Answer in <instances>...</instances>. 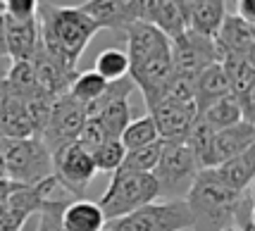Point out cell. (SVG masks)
Returning <instances> with one entry per match:
<instances>
[{"instance_id":"obj_13","label":"cell","mask_w":255,"mask_h":231,"mask_svg":"<svg viewBox=\"0 0 255 231\" xmlns=\"http://www.w3.org/2000/svg\"><path fill=\"white\" fill-rule=\"evenodd\" d=\"M5 22V45H7V57L12 62H29L38 45H41V33H38V19H10L2 14Z\"/></svg>"},{"instance_id":"obj_18","label":"cell","mask_w":255,"mask_h":231,"mask_svg":"<svg viewBox=\"0 0 255 231\" xmlns=\"http://www.w3.org/2000/svg\"><path fill=\"white\" fill-rule=\"evenodd\" d=\"M189 29L203 36H215L217 26L227 14L224 0H184Z\"/></svg>"},{"instance_id":"obj_29","label":"cell","mask_w":255,"mask_h":231,"mask_svg":"<svg viewBox=\"0 0 255 231\" xmlns=\"http://www.w3.org/2000/svg\"><path fill=\"white\" fill-rule=\"evenodd\" d=\"M65 205L67 200H45L43 208L38 210V217H36V231H65L62 229V210H65Z\"/></svg>"},{"instance_id":"obj_34","label":"cell","mask_w":255,"mask_h":231,"mask_svg":"<svg viewBox=\"0 0 255 231\" xmlns=\"http://www.w3.org/2000/svg\"><path fill=\"white\" fill-rule=\"evenodd\" d=\"M5 181H10V179H7V167H5V160H2V155H0V184H5Z\"/></svg>"},{"instance_id":"obj_7","label":"cell","mask_w":255,"mask_h":231,"mask_svg":"<svg viewBox=\"0 0 255 231\" xmlns=\"http://www.w3.org/2000/svg\"><path fill=\"white\" fill-rule=\"evenodd\" d=\"M169 55H172V74L189 81H196L205 67L222 60L212 36H203L191 29L169 41Z\"/></svg>"},{"instance_id":"obj_36","label":"cell","mask_w":255,"mask_h":231,"mask_svg":"<svg viewBox=\"0 0 255 231\" xmlns=\"http://www.w3.org/2000/svg\"><path fill=\"white\" fill-rule=\"evenodd\" d=\"M222 231H239V229H234V227H227V229H222Z\"/></svg>"},{"instance_id":"obj_14","label":"cell","mask_w":255,"mask_h":231,"mask_svg":"<svg viewBox=\"0 0 255 231\" xmlns=\"http://www.w3.org/2000/svg\"><path fill=\"white\" fill-rule=\"evenodd\" d=\"M29 62H31V67H33L38 88H41L43 93H48V96H53V98L67 93V88H69L72 79L77 74V69H67L65 65H60L57 60H53V57L45 53L41 45H38L36 55H33Z\"/></svg>"},{"instance_id":"obj_33","label":"cell","mask_w":255,"mask_h":231,"mask_svg":"<svg viewBox=\"0 0 255 231\" xmlns=\"http://www.w3.org/2000/svg\"><path fill=\"white\" fill-rule=\"evenodd\" d=\"M0 57H7V45H5V22H2V12H0Z\"/></svg>"},{"instance_id":"obj_4","label":"cell","mask_w":255,"mask_h":231,"mask_svg":"<svg viewBox=\"0 0 255 231\" xmlns=\"http://www.w3.org/2000/svg\"><path fill=\"white\" fill-rule=\"evenodd\" d=\"M153 200H160L153 174H136V172L117 169V172H112L105 193L96 203L103 210L105 222H110L129 215L133 210L143 208V205L153 203Z\"/></svg>"},{"instance_id":"obj_30","label":"cell","mask_w":255,"mask_h":231,"mask_svg":"<svg viewBox=\"0 0 255 231\" xmlns=\"http://www.w3.org/2000/svg\"><path fill=\"white\" fill-rule=\"evenodd\" d=\"M38 0H2V14L10 19H33Z\"/></svg>"},{"instance_id":"obj_32","label":"cell","mask_w":255,"mask_h":231,"mask_svg":"<svg viewBox=\"0 0 255 231\" xmlns=\"http://www.w3.org/2000/svg\"><path fill=\"white\" fill-rule=\"evenodd\" d=\"M236 17H241L248 24H255V0H236Z\"/></svg>"},{"instance_id":"obj_1","label":"cell","mask_w":255,"mask_h":231,"mask_svg":"<svg viewBox=\"0 0 255 231\" xmlns=\"http://www.w3.org/2000/svg\"><path fill=\"white\" fill-rule=\"evenodd\" d=\"M38 33L41 48L67 69H77L91 38L100 31L96 22L79 10V5H53L38 2Z\"/></svg>"},{"instance_id":"obj_22","label":"cell","mask_w":255,"mask_h":231,"mask_svg":"<svg viewBox=\"0 0 255 231\" xmlns=\"http://www.w3.org/2000/svg\"><path fill=\"white\" fill-rule=\"evenodd\" d=\"M198 117L210 126L212 131H220V129H227V126H234V124L244 121L241 108H239V103L232 96H224L217 103H212L210 108H205Z\"/></svg>"},{"instance_id":"obj_20","label":"cell","mask_w":255,"mask_h":231,"mask_svg":"<svg viewBox=\"0 0 255 231\" xmlns=\"http://www.w3.org/2000/svg\"><path fill=\"white\" fill-rule=\"evenodd\" d=\"M0 136L5 138H29L36 136L24 110V100L12 96H0Z\"/></svg>"},{"instance_id":"obj_9","label":"cell","mask_w":255,"mask_h":231,"mask_svg":"<svg viewBox=\"0 0 255 231\" xmlns=\"http://www.w3.org/2000/svg\"><path fill=\"white\" fill-rule=\"evenodd\" d=\"M86 121V110L84 105L77 103L69 93H62L57 96L55 103H53V112L48 117V124H45L43 133L38 136L45 143V148L50 150V155L55 153L57 148L77 141L79 131Z\"/></svg>"},{"instance_id":"obj_31","label":"cell","mask_w":255,"mask_h":231,"mask_svg":"<svg viewBox=\"0 0 255 231\" xmlns=\"http://www.w3.org/2000/svg\"><path fill=\"white\" fill-rule=\"evenodd\" d=\"M157 2H160V0H129V19H131V22L153 24Z\"/></svg>"},{"instance_id":"obj_37","label":"cell","mask_w":255,"mask_h":231,"mask_svg":"<svg viewBox=\"0 0 255 231\" xmlns=\"http://www.w3.org/2000/svg\"><path fill=\"white\" fill-rule=\"evenodd\" d=\"M0 12H2V7H0Z\"/></svg>"},{"instance_id":"obj_3","label":"cell","mask_w":255,"mask_h":231,"mask_svg":"<svg viewBox=\"0 0 255 231\" xmlns=\"http://www.w3.org/2000/svg\"><path fill=\"white\" fill-rule=\"evenodd\" d=\"M0 155L7 167V179L19 186H36L53 176V155L38 136L5 138L0 136Z\"/></svg>"},{"instance_id":"obj_16","label":"cell","mask_w":255,"mask_h":231,"mask_svg":"<svg viewBox=\"0 0 255 231\" xmlns=\"http://www.w3.org/2000/svg\"><path fill=\"white\" fill-rule=\"evenodd\" d=\"M212 169L217 172L220 181H222L229 191H234V193H241V191H246V188H253L255 145L253 148H248V150H244L241 155H236V157H229L227 162L212 167Z\"/></svg>"},{"instance_id":"obj_19","label":"cell","mask_w":255,"mask_h":231,"mask_svg":"<svg viewBox=\"0 0 255 231\" xmlns=\"http://www.w3.org/2000/svg\"><path fill=\"white\" fill-rule=\"evenodd\" d=\"M62 229L65 231H103L105 217L98 203L93 200H72L62 210Z\"/></svg>"},{"instance_id":"obj_6","label":"cell","mask_w":255,"mask_h":231,"mask_svg":"<svg viewBox=\"0 0 255 231\" xmlns=\"http://www.w3.org/2000/svg\"><path fill=\"white\" fill-rule=\"evenodd\" d=\"M191 212L186 200H153L124 217L105 222L103 231H186Z\"/></svg>"},{"instance_id":"obj_24","label":"cell","mask_w":255,"mask_h":231,"mask_svg":"<svg viewBox=\"0 0 255 231\" xmlns=\"http://www.w3.org/2000/svg\"><path fill=\"white\" fill-rule=\"evenodd\" d=\"M93 119H98V124L105 129V133L110 138H120L124 131V126L133 119L131 117V105H129V98H120L110 103L105 110H100Z\"/></svg>"},{"instance_id":"obj_26","label":"cell","mask_w":255,"mask_h":231,"mask_svg":"<svg viewBox=\"0 0 255 231\" xmlns=\"http://www.w3.org/2000/svg\"><path fill=\"white\" fill-rule=\"evenodd\" d=\"M162 153V141H155L150 145H141V148H133L124 153V160L120 169L124 172H136V174H153L157 160Z\"/></svg>"},{"instance_id":"obj_15","label":"cell","mask_w":255,"mask_h":231,"mask_svg":"<svg viewBox=\"0 0 255 231\" xmlns=\"http://www.w3.org/2000/svg\"><path fill=\"white\" fill-rule=\"evenodd\" d=\"M79 10L86 17H91L98 29H112V31H124L131 19H129V0H86L79 5Z\"/></svg>"},{"instance_id":"obj_11","label":"cell","mask_w":255,"mask_h":231,"mask_svg":"<svg viewBox=\"0 0 255 231\" xmlns=\"http://www.w3.org/2000/svg\"><path fill=\"white\" fill-rule=\"evenodd\" d=\"M148 115L155 121L160 141H184L191 124L196 121V105L189 103H174V100H160Z\"/></svg>"},{"instance_id":"obj_23","label":"cell","mask_w":255,"mask_h":231,"mask_svg":"<svg viewBox=\"0 0 255 231\" xmlns=\"http://www.w3.org/2000/svg\"><path fill=\"white\" fill-rule=\"evenodd\" d=\"M120 141H122L124 150H133V148L150 145V143H155V141H160L153 117H150V115H143V117H136V119H131L127 126H124Z\"/></svg>"},{"instance_id":"obj_25","label":"cell","mask_w":255,"mask_h":231,"mask_svg":"<svg viewBox=\"0 0 255 231\" xmlns=\"http://www.w3.org/2000/svg\"><path fill=\"white\" fill-rule=\"evenodd\" d=\"M93 72L105 81H120V79L129 77V57L120 48H105L96 57Z\"/></svg>"},{"instance_id":"obj_21","label":"cell","mask_w":255,"mask_h":231,"mask_svg":"<svg viewBox=\"0 0 255 231\" xmlns=\"http://www.w3.org/2000/svg\"><path fill=\"white\" fill-rule=\"evenodd\" d=\"M153 24L165 33L169 41H172V38H177V36H181V33L189 29L184 0H160V2H157Z\"/></svg>"},{"instance_id":"obj_10","label":"cell","mask_w":255,"mask_h":231,"mask_svg":"<svg viewBox=\"0 0 255 231\" xmlns=\"http://www.w3.org/2000/svg\"><path fill=\"white\" fill-rule=\"evenodd\" d=\"M255 145V124L251 121H239L234 126L220 129L212 133L210 148L203 157V169H212V167L227 162L229 157H236L244 150Z\"/></svg>"},{"instance_id":"obj_8","label":"cell","mask_w":255,"mask_h":231,"mask_svg":"<svg viewBox=\"0 0 255 231\" xmlns=\"http://www.w3.org/2000/svg\"><path fill=\"white\" fill-rule=\"evenodd\" d=\"M96 174L98 172L93 165L91 150H86L79 141H72L53 153V179L74 200L84 198V193Z\"/></svg>"},{"instance_id":"obj_27","label":"cell","mask_w":255,"mask_h":231,"mask_svg":"<svg viewBox=\"0 0 255 231\" xmlns=\"http://www.w3.org/2000/svg\"><path fill=\"white\" fill-rule=\"evenodd\" d=\"M108 84H110V81H105L103 77H98L93 69H89V72H77L74 79H72V84H69V88H67V93L86 108L89 103H93V100L105 91Z\"/></svg>"},{"instance_id":"obj_17","label":"cell","mask_w":255,"mask_h":231,"mask_svg":"<svg viewBox=\"0 0 255 231\" xmlns=\"http://www.w3.org/2000/svg\"><path fill=\"white\" fill-rule=\"evenodd\" d=\"M229 96V84L224 77V69L220 62L205 67L196 79V86H193V105H196V115L210 108L212 103H217L220 98Z\"/></svg>"},{"instance_id":"obj_35","label":"cell","mask_w":255,"mask_h":231,"mask_svg":"<svg viewBox=\"0 0 255 231\" xmlns=\"http://www.w3.org/2000/svg\"><path fill=\"white\" fill-rule=\"evenodd\" d=\"M19 231H36V222L29 220V222H26V224H24V227H22Z\"/></svg>"},{"instance_id":"obj_2","label":"cell","mask_w":255,"mask_h":231,"mask_svg":"<svg viewBox=\"0 0 255 231\" xmlns=\"http://www.w3.org/2000/svg\"><path fill=\"white\" fill-rule=\"evenodd\" d=\"M241 193H234L224 186L215 169H200L191 191L186 193V205H189L191 212V229L222 231L227 227H232Z\"/></svg>"},{"instance_id":"obj_12","label":"cell","mask_w":255,"mask_h":231,"mask_svg":"<svg viewBox=\"0 0 255 231\" xmlns=\"http://www.w3.org/2000/svg\"><path fill=\"white\" fill-rule=\"evenodd\" d=\"M215 45L220 55H253L255 53V24L244 22L236 14H224L217 31H215Z\"/></svg>"},{"instance_id":"obj_28","label":"cell","mask_w":255,"mask_h":231,"mask_svg":"<svg viewBox=\"0 0 255 231\" xmlns=\"http://www.w3.org/2000/svg\"><path fill=\"white\" fill-rule=\"evenodd\" d=\"M124 145L120 138L115 141H105L103 145H98L96 150H91V157H93V165H96V172H105V174H112L117 172L120 165L124 160Z\"/></svg>"},{"instance_id":"obj_5","label":"cell","mask_w":255,"mask_h":231,"mask_svg":"<svg viewBox=\"0 0 255 231\" xmlns=\"http://www.w3.org/2000/svg\"><path fill=\"white\" fill-rule=\"evenodd\" d=\"M200 169L198 157L181 141H162V153L153 169L160 200H186Z\"/></svg>"}]
</instances>
